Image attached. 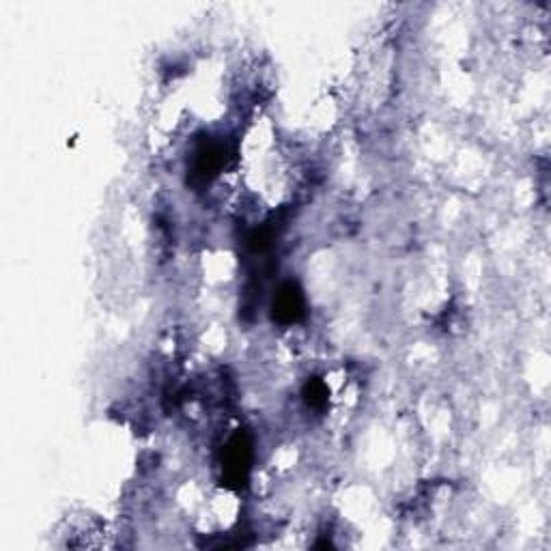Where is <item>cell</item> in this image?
I'll use <instances>...</instances> for the list:
<instances>
[{
	"mask_svg": "<svg viewBox=\"0 0 551 551\" xmlns=\"http://www.w3.org/2000/svg\"><path fill=\"white\" fill-rule=\"evenodd\" d=\"M276 310H278V317H287V321L295 319V314L302 310V300L300 293L293 291V287H287L285 291H280L278 295V304H276Z\"/></svg>",
	"mask_w": 551,
	"mask_h": 551,
	"instance_id": "cell-1",
	"label": "cell"
}]
</instances>
